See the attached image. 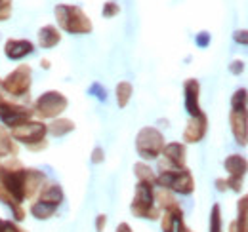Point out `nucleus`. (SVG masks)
I'll use <instances>...</instances> for the list:
<instances>
[{"instance_id":"nucleus-11","label":"nucleus","mask_w":248,"mask_h":232,"mask_svg":"<svg viewBox=\"0 0 248 232\" xmlns=\"http://www.w3.org/2000/svg\"><path fill=\"white\" fill-rule=\"evenodd\" d=\"M160 231L162 232H187L189 227L184 219V209L182 205H172L168 209L160 211Z\"/></svg>"},{"instance_id":"nucleus-14","label":"nucleus","mask_w":248,"mask_h":232,"mask_svg":"<svg viewBox=\"0 0 248 232\" xmlns=\"http://www.w3.org/2000/svg\"><path fill=\"white\" fill-rule=\"evenodd\" d=\"M34 52V44L27 38H10L4 44V56L12 61H21Z\"/></svg>"},{"instance_id":"nucleus-15","label":"nucleus","mask_w":248,"mask_h":232,"mask_svg":"<svg viewBox=\"0 0 248 232\" xmlns=\"http://www.w3.org/2000/svg\"><path fill=\"white\" fill-rule=\"evenodd\" d=\"M34 200H38V202H42V203H46V205H50V207H56V209H58L63 203V200H65L62 185H58V183H48V181H46Z\"/></svg>"},{"instance_id":"nucleus-3","label":"nucleus","mask_w":248,"mask_h":232,"mask_svg":"<svg viewBox=\"0 0 248 232\" xmlns=\"http://www.w3.org/2000/svg\"><path fill=\"white\" fill-rule=\"evenodd\" d=\"M54 14H56V21H58L60 29L69 32V34H88L93 30L92 19L78 6L58 4Z\"/></svg>"},{"instance_id":"nucleus-26","label":"nucleus","mask_w":248,"mask_h":232,"mask_svg":"<svg viewBox=\"0 0 248 232\" xmlns=\"http://www.w3.org/2000/svg\"><path fill=\"white\" fill-rule=\"evenodd\" d=\"M12 0H0V23L2 21H8L10 15H12Z\"/></svg>"},{"instance_id":"nucleus-23","label":"nucleus","mask_w":248,"mask_h":232,"mask_svg":"<svg viewBox=\"0 0 248 232\" xmlns=\"http://www.w3.org/2000/svg\"><path fill=\"white\" fill-rule=\"evenodd\" d=\"M134 174L138 177V181H145V183H156V174L151 166H147L145 162H138L134 166Z\"/></svg>"},{"instance_id":"nucleus-20","label":"nucleus","mask_w":248,"mask_h":232,"mask_svg":"<svg viewBox=\"0 0 248 232\" xmlns=\"http://www.w3.org/2000/svg\"><path fill=\"white\" fill-rule=\"evenodd\" d=\"M75 122L73 120H69V118H54L52 120V124L48 126V133L50 135H54V137H65L67 133H71V131H75Z\"/></svg>"},{"instance_id":"nucleus-18","label":"nucleus","mask_w":248,"mask_h":232,"mask_svg":"<svg viewBox=\"0 0 248 232\" xmlns=\"http://www.w3.org/2000/svg\"><path fill=\"white\" fill-rule=\"evenodd\" d=\"M19 152V145L14 141L10 130L0 124V158H14Z\"/></svg>"},{"instance_id":"nucleus-32","label":"nucleus","mask_w":248,"mask_h":232,"mask_svg":"<svg viewBox=\"0 0 248 232\" xmlns=\"http://www.w3.org/2000/svg\"><path fill=\"white\" fill-rule=\"evenodd\" d=\"M208 44H210V34L204 32V30L199 32V34H197V46H199V48H206Z\"/></svg>"},{"instance_id":"nucleus-37","label":"nucleus","mask_w":248,"mask_h":232,"mask_svg":"<svg viewBox=\"0 0 248 232\" xmlns=\"http://www.w3.org/2000/svg\"><path fill=\"white\" fill-rule=\"evenodd\" d=\"M187 232H193V231H191V229H189V231H187Z\"/></svg>"},{"instance_id":"nucleus-8","label":"nucleus","mask_w":248,"mask_h":232,"mask_svg":"<svg viewBox=\"0 0 248 232\" xmlns=\"http://www.w3.org/2000/svg\"><path fill=\"white\" fill-rule=\"evenodd\" d=\"M164 145V135L153 126L141 128L136 135V150L143 160H156L162 154Z\"/></svg>"},{"instance_id":"nucleus-9","label":"nucleus","mask_w":248,"mask_h":232,"mask_svg":"<svg viewBox=\"0 0 248 232\" xmlns=\"http://www.w3.org/2000/svg\"><path fill=\"white\" fill-rule=\"evenodd\" d=\"M223 168L227 172V188L233 192H243V183L248 174V160L241 154H229L223 160Z\"/></svg>"},{"instance_id":"nucleus-5","label":"nucleus","mask_w":248,"mask_h":232,"mask_svg":"<svg viewBox=\"0 0 248 232\" xmlns=\"http://www.w3.org/2000/svg\"><path fill=\"white\" fill-rule=\"evenodd\" d=\"M130 211L138 219H147V221L160 219V209L155 203V185L153 183L138 181L136 190H134V198L130 203Z\"/></svg>"},{"instance_id":"nucleus-29","label":"nucleus","mask_w":248,"mask_h":232,"mask_svg":"<svg viewBox=\"0 0 248 232\" xmlns=\"http://www.w3.org/2000/svg\"><path fill=\"white\" fill-rule=\"evenodd\" d=\"M243 71H245V61H241V59H235V61L229 65V72L235 74V76L243 74Z\"/></svg>"},{"instance_id":"nucleus-7","label":"nucleus","mask_w":248,"mask_h":232,"mask_svg":"<svg viewBox=\"0 0 248 232\" xmlns=\"http://www.w3.org/2000/svg\"><path fill=\"white\" fill-rule=\"evenodd\" d=\"M32 84V69L29 65H17L10 74L0 78V91H6L12 97L29 95Z\"/></svg>"},{"instance_id":"nucleus-27","label":"nucleus","mask_w":248,"mask_h":232,"mask_svg":"<svg viewBox=\"0 0 248 232\" xmlns=\"http://www.w3.org/2000/svg\"><path fill=\"white\" fill-rule=\"evenodd\" d=\"M0 232H25L17 227V223L10 219H0Z\"/></svg>"},{"instance_id":"nucleus-17","label":"nucleus","mask_w":248,"mask_h":232,"mask_svg":"<svg viewBox=\"0 0 248 232\" xmlns=\"http://www.w3.org/2000/svg\"><path fill=\"white\" fill-rule=\"evenodd\" d=\"M36 38H38V46L42 50H50V48H54L62 42V30L56 25H44V27L38 29Z\"/></svg>"},{"instance_id":"nucleus-24","label":"nucleus","mask_w":248,"mask_h":232,"mask_svg":"<svg viewBox=\"0 0 248 232\" xmlns=\"http://www.w3.org/2000/svg\"><path fill=\"white\" fill-rule=\"evenodd\" d=\"M208 232H223V217L219 203H214L210 209V221H208Z\"/></svg>"},{"instance_id":"nucleus-4","label":"nucleus","mask_w":248,"mask_h":232,"mask_svg":"<svg viewBox=\"0 0 248 232\" xmlns=\"http://www.w3.org/2000/svg\"><path fill=\"white\" fill-rule=\"evenodd\" d=\"M12 137L16 143L25 145V148H29L32 152H40L48 146L46 135H48V126L42 120H27L23 124H19L17 128L10 130Z\"/></svg>"},{"instance_id":"nucleus-22","label":"nucleus","mask_w":248,"mask_h":232,"mask_svg":"<svg viewBox=\"0 0 248 232\" xmlns=\"http://www.w3.org/2000/svg\"><path fill=\"white\" fill-rule=\"evenodd\" d=\"M132 93H134V87H132L130 82L123 80V82L117 84V87H115V97H117V105H119L121 109H124V107L130 103Z\"/></svg>"},{"instance_id":"nucleus-16","label":"nucleus","mask_w":248,"mask_h":232,"mask_svg":"<svg viewBox=\"0 0 248 232\" xmlns=\"http://www.w3.org/2000/svg\"><path fill=\"white\" fill-rule=\"evenodd\" d=\"M162 158L172 168H187V148L184 143H168L162 148Z\"/></svg>"},{"instance_id":"nucleus-35","label":"nucleus","mask_w":248,"mask_h":232,"mask_svg":"<svg viewBox=\"0 0 248 232\" xmlns=\"http://www.w3.org/2000/svg\"><path fill=\"white\" fill-rule=\"evenodd\" d=\"M92 89H95V91H97V97H99V99H101V101H103V99H105V91H103V89H101V86H99V84H93V86H92Z\"/></svg>"},{"instance_id":"nucleus-10","label":"nucleus","mask_w":248,"mask_h":232,"mask_svg":"<svg viewBox=\"0 0 248 232\" xmlns=\"http://www.w3.org/2000/svg\"><path fill=\"white\" fill-rule=\"evenodd\" d=\"M32 118V109L25 105H17L14 101H8L2 93H0V122L2 126H6L8 130L17 128L19 124L27 122Z\"/></svg>"},{"instance_id":"nucleus-36","label":"nucleus","mask_w":248,"mask_h":232,"mask_svg":"<svg viewBox=\"0 0 248 232\" xmlns=\"http://www.w3.org/2000/svg\"><path fill=\"white\" fill-rule=\"evenodd\" d=\"M40 67H42L44 71H48V69H50V61H48V59H40Z\"/></svg>"},{"instance_id":"nucleus-38","label":"nucleus","mask_w":248,"mask_h":232,"mask_svg":"<svg viewBox=\"0 0 248 232\" xmlns=\"http://www.w3.org/2000/svg\"><path fill=\"white\" fill-rule=\"evenodd\" d=\"M0 166H2V164H0Z\"/></svg>"},{"instance_id":"nucleus-25","label":"nucleus","mask_w":248,"mask_h":232,"mask_svg":"<svg viewBox=\"0 0 248 232\" xmlns=\"http://www.w3.org/2000/svg\"><path fill=\"white\" fill-rule=\"evenodd\" d=\"M101 14H103V17H115V15L121 14V6H119L117 2H113V0H109V2L103 4Z\"/></svg>"},{"instance_id":"nucleus-34","label":"nucleus","mask_w":248,"mask_h":232,"mask_svg":"<svg viewBox=\"0 0 248 232\" xmlns=\"http://www.w3.org/2000/svg\"><path fill=\"white\" fill-rule=\"evenodd\" d=\"M115 232H134V229H132L128 223H119V227H117Z\"/></svg>"},{"instance_id":"nucleus-12","label":"nucleus","mask_w":248,"mask_h":232,"mask_svg":"<svg viewBox=\"0 0 248 232\" xmlns=\"http://www.w3.org/2000/svg\"><path fill=\"white\" fill-rule=\"evenodd\" d=\"M206 131H208V116L204 113L199 116H189L186 130H184V141L189 145L199 143L204 139Z\"/></svg>"},{"instance_id":"nucleus-31","label":"nucleus","mask_w":248,"mask_h":232,"mask_svg":"<svg viewBox=\"0 0 248 232\" xmlns=\"http://www.w3.org/2000/svg\"><path fill=\"white\" fill-rule=\"evenodd\" d=\"M105 227H107V215L99 213L95 217V232H105Z\"/></svg>"},{"instance_id":"nucleus-30","label":"nucleus","mask_w":248,"mask_h":232,"mask_svg":"<svg viewBox=\"0 0 248 232\" xmlns=\"http://www.w3.org/2000/svg\"><path fill=\"white\" fill-rule=\"evenodd\" d=\"M105 160V150L101 146H95L92 150V164H101Z\"/></svg>"},{"instance_id":"nucleus-13","label":"nucleus","mask_w":248,"mask_h":232,"mask_svg":"<svg viewBox=\"0 0 248 232\" xmlns=\"http://www.w3.org/2000/svg\"><path fill=\"white\" fill-rule=\"evenodd\" d=\"M184 97H186V111L189 116L202 115L201 109V84L197 78H187L184 84Z\"/></svg>"},{"instance_id":"nucleus-21","label":"nucleus","mask_w":248,"mask_h":232,"mask_svg":"<svg viewBox=\"0 0 248 232\" xmlns=\"http://www.w3.org/2000/svg\"><path fill=\"white\" fill-rule=\"evenodd\" d=\"M29 211H31V215L34 219H38V221H48L50 217H54L56 215V207H50V205H46V203L38 202V200H34L31 203V207H29Z\"/></svg>"},{"instance_id":"nucleus-2","label":"nucleus","mask_w":248,"mask_h":232,"mask_svg":"<svg viewBox=\"0 0 248 232\" xmlns=\"http://www.w3.org/2000/svg\"><path fill=\"white\" fill-rule=\"evenodd\" d=\"M229 126L237 145H248V89L239 87L231 95V111H229Z\"/></svg>"},{"instance_id":"nucleus-28","label":"nucleus","mask_w":248,"mask_h":232,"mask_svg":"<svg viewBox=\"0 0 248 232\" xmlns=\"http://www.w3.org/2000/svg\"><path fill=\"white\" fill-rule=\"evenodd\" d=\"M233 40L241 46H248V29H239L233 32Z\"/></svg>"},{"instance_id":"nucleus-6","label":"nucleus","mask_w":248,"mask_h":232,"mask_svg":"<svg viewBox=\"0 0 248 232\" xmlns=\"http://www.w3.org/2000/svg\"><path fill=\"white\" fill-rule=\"evenodd\" d=\"M69 101L58 89H48L32 103V116H38L40 120H54L65 113Z\"/></svg>"},{"instance_id":"nucleus-33","label":"nucleus","mask_w":248,"mask_h":232,"mask_svg":"<svg viewBox=\"0 0 248 232\" xmlns=\"http://www.w3.org/2000/svg\"><path fill=\"white\" fill-rule=\"evenodd\" d=\"M214 185H216V188L219 190V192H225V190H227V181H225V179H221V177L216 179V183H214Z\"/></svg>"},{"instance_id":"nucleus-1","label":"nucleus","mask_w":248,"mask_h":232,"mask_svg":"<svg viewBox=\"0 0 248 232\" xmlns=\"http://www.w3.org/2000/svg\"><path fill=\"white\" fill-rule=\"evenodd\" d=\"M158 188H166L170 192L189 196L195 190V179L189 168H172L164 160L158 164V174H156V183Z\"/></svg>"},{"instance_id":"nucleus-19","label":"nucleus","mask_w":248,"mask_h":232,"mask_svg":"<svg viewBox=\"0 0 248 232\" xmlns=\"http://www.w3.org/2000/svg\"><path fill=\"white\" fill-rule=\"evenodd\" d=\"M233 223L237 232H248V194H243L237 200V219Z\"/></svg>"}]
</instances>
